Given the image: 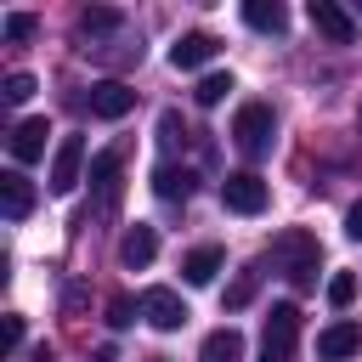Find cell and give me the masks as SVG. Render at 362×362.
<instances>
[{"label": "cell", "mask_w": 362, "mask_h": 362, "mask_svg": "<svg viewBox=\"0 0 362 362\" xmlns=\"http://www.w3.org/2000/svg\"><path fill=\"white\" fill-rule=\"evenodd\" d=\"M192 187H198V175H192V170H181V164H158V170H153V192H158V198H170V204H187V198H192Z\"/></svg>", "instance_id": "14"}, {"label": "cell", "mask_w": 362, "mask_h": 362, "mask_svg": "<svg viewBox=\"0 0 362 362\" xmlns=\"http://www.w3.org/2000/svg\"><path fill=\"white\" fill-rule=\"evenodd\" d=\"M79 170H85V136H62L57 153H51V192L68 198L79 187Z\"/></svg>", "instance_id": "4"}, {"label": "cell", "mask_w": 362, "mask_h": 362, "mask_svg": "<svg viewBox=\"0 0 362 362\" xmlns=\"http://www.w3.org/2000/svg\"><path fill=\"white\" fill-rule=\"evenodd\" d=\"M113 28H124V17L113 11V6H85L79 11V34L90 40V34H113Z\"/></svg>", "instance_id": "18"}, {"label": "cell", "mask_w": 362, "mask_h": 362, "mask_svg": "<svg viewBox=\"0 0 362 362\" xmlns=\"http://www.w3.org/2000/svg\"><path fill=\"white\" fill-rule=\"evenodd\" d=\"M356 17H362V0H356Z\"/></svg>", "instance_id": "30"}, {"label": "cell", "mask_w": 362, "mask_h": 362, "mask_svg": "<svg viewBox=\"0 0 362 362\" xmlns=\"http://www.w3.org/2000/svg\"><path fill=\"white\" fill-rule=\"evenodd\" d=\"M221 204H226L232 215H260V209H266V181H260L255 170H238V175L221 181Z\"/></svg>", "instance_id": "5"}, {"label": "cell", "mask_w": 362, "mask_h": 362, "mask_svg": "<svg viewBox=\"0 0 362 362\" xmlns=\"http://www.w3.org/2000/svg\"><path fill=\"white\" fill-rule=\"evenodd\" d=\"M232 141H238V153L266 158L272 141H277V119H272V107H266V102H243L238 119H232Z\"/></svg>", "instance_id": "1"}, {"label": "cell", "mask_w": 362, "mask_h": 362, "mask_svg": "<svg viewBox=\"0 0 362 362\" xmlns=\"http://www.w3.org/2000/svg\"><path fill=\"white\" fill-rule=\"evenodd\" d=\"M294 339H300V311L283 300V305H272V317H266L260 362H294Z\"/></svg>", "instance_id": "3"}, {"label": "cell", "mask_w": 362, "mask_h": 362, "mask_svg": "<svg viewBox=\"0 0 362 362\" xmlns=\"http://www.w3.org/2000/svg\"><path fill=\"white\" fill-rule=\"evenodd\" d=\"M249 300H255V272H243V277L226 288V311H243Z\"/></svg>", "instance_id": "25"}, {"label": "cell", "mask_w": 362, "mask_h": 362, "mask_svg": "<svg viewBox=\"0 0 362 362\" xmlns=\"http://www.w3.org/2000/svg\"><path fill=\"white\" fill-rule=\"evenodd\" d=\"M158 136H164V141H187V124H181V113H164V119H158Z\"/></svg>", "instance_id": "26"}, {"label": "cell", "mask_w": 362, "mask_h": 362, "mask_svg": "<svg viewBox=\"0 0 362 362\" xmlns=\"http://www.w3.org/2000/svg\"><path fill=\"white\" fill-rule=\"evenodd\" d=\"M362 351V328L356 322H328L322 334H317V356L322 362H345V356H356Z\"/></svg>", "instance_id": "9"}, {"label": "cell", "mask_w": 362, "mask_h": 362, "mask_svg": "<svg viewBox=\"0 0 362 362\" xmlns=\"http://www.w3.org/2000/svg\"><path fill=\"white\" fill-rule=\"evenodd\" d=\"M34 28H40V17H34V11H11V17H6V40H11V45L34 40Z\"/></svg>", "instance_id": "22"}, {"label": "cell", "mask_w": 362, "mask_h": 362, "mask_svg": "<svg viewBox=\"0 0 362 362\" xmlns=\"http://www.w3.org/2000/svg\"><path fill=\"white\" fill-rule=\"evenodd\" d=\"M345 238L362 243V204H351V215H345Z\"/></svg>", "instance_id": "28"}, {"label": "cell", "mask_w": 362, "mask_h": 362, "mask_svg": "<svg viewBox=\"0 0 362 362\" xmlns=\"http://www.w3.org/2000/svg\"><path fill=\"white\" fill-rule=\"evenodd\" d=\"M215 51H221V40L204 34V28H192V34H181V40L170 45V62H175V68H204Z\"/></svg>", "instance_id": "11"}, {"label": "cell", "mask_w": 362, "mask_h": 362, "mask_svg": "<svg viewBox=\"0 0 362 362\" xmlns=\"http://www.w3.org/2000/svg\"><path fill=\"white\" fill-rule=\"evenodd\" d=\"M226 90H232V74H204L198 79V107H215V102H226Z\"/></svg>", "instance_id": "20"}, {"label": "cell", "mask_w": 362, "mask_h": 362, "mask_svg": "<svg viewBox=\"0 0 362 362\" xmlns=\"http://www.w3.org/2000/svg\"><path fill=\"white\" fill-rule=\"evenodd\" d=\"M45 136H51L45 119H23V124H11V158H17V164L45 158Z\"/></svg>", "instance_id": "12"}, {"label": "cell", "mask_w": 362, "mask_h": 362, "mask_svg": "<svg viewBox=\"0 0 362 362\" xmlns=\"http://www.w3.org/2000/svg\"><path fill=\"white\" fill-rule=\"evenodd\" d=\"M85 362H119V351H113V345H96V351L85 356Z\"/></svg>", "instance_id": "29"}, {"label": "cell", "mask_w": 362, "mask_h": 362, "mask_svg": "<svg viewBox=\"0 0 362 362\" xmlns=\"http://www.w3.org/2000/svg\"><path fill=\"white\" fill-rule=\"evenodd\" d=\"M6 351H11V356L23 351V317H6Z\"/></svg>", "instance_id": "27"}, {"label": "cell", "mask_w": 362, "mask_h": 362, "mask_svg": "<svg viewBox=\"0 0 362 362\" xmlns=\"http://www.w3.org/2000/svg\"><path fill=\"white\" fill-rule=\"evenodd\" d=\"M198 362H243V334L238 328H215L198 345Z\"/></svg>", "instance_id": "15"}, {"label": "cell", "mask_w": 362, "mask_h": 362, "mask_svg": "<svg viewBox=\"0 0 362 362\" xmlns=\"http://www.w3.org/2000/svg\"><path fill=\"white\" fill-rule=\"evenodd\" d=\"M34 90H40V85H34V74H6V85H0V96H6L11 107H17V102H28Z\"/></svg>", "instance_id": "23"}, {"label": "cell", "mask_w": 362, "mask_h": 362, "mask_svg": "<svg viewBox=\"0 0 362 362\" xmlns=\"http://www.w3.org/2000/svg\"><path fill=\"white\" fill-rule=\"evenodd\" d=\"M90 187L102 198H113V187H119V153H96L90 158Z\"/></svg>", "instance_id": "19"}, {"label": "cell", "mask_w": 362, "mask_h": 362, "mask_svg": "<svg viewBox=\"0 0 362 362\" xmlns=\"http://www.w3.org/2000/svg\"><path fill=\"white\" fill-rule=\"evenodd\" d=\"M0 209H6V221H28V209H34V187H28L23 170H6V175H0Z\"/></svg>", "instance_id": "13"}, {"label": "cell", "mask_w": 362, "mask_h": 362, "mask_svg": "<svg viewBox=\"0 0 362 362\" xmlns=\"http://www.w3.org/2000/svg\"><path fill=\"white\" fill-rule=\"evenodd\" d=\"M351 300H356V277H351V272H334V277H328V305L345 311Z\"/></svg>", "instance_id": "24"}, {"label": "cell", "mask_w": 362, "mask_h": 362, "mask_svg": "<svg viewBox=\"0 0 362 362\" xmlns=\"http://www.w3.org/2000/svg\"><path fill=\"white\" fill-rule=\"evenodd\" d=\"M141 317V300H130V294H113L107 300V328H130Z\"/></svg>", "instance_id": "21"}, {"label": "cell", "mask_w": 362, "mask_h": 362, "mask_svg": "<svg viewBox=\"0 0 362 362\" xmlns=\"http://www.w3.org/2000/svg\"><path fill=\"white\" fill-rule=\"evenodd\" d=\"M141 317H147L153 328H164V334H170V328H181L192 311H187V300H181L175 288H147V294H141Z\"/></svg>", "instance_id": "6"}, {"label": "cell", "mask_w": 362, "mask_h": 362, "mask_svg": "<svg viewBox=\"0 0 362 362\" xmlns=\"http://www.w3.org/2000/svg\"><path fill=\"white\" fill-rule=\"evenodd\" d=\"M221 260H226V255H221L215 243H204V249H192V255L181 260V277H187V283H215Z\"/></svg>", "instance_id": "17"}, {"label": "cell", "mask_w": 362, "mask_h": 362, "mask_svg": "<svg viewBox=\"0 0 362 362\" xmlns=\"http://www.w3.org/2000/svg\"><path fill=\"white\" fill-rule=\"evenodd\" d=\"M153 362H164V356H153Z\"/></svg>", "instance_id": "31"}, {"label": "cell", "mask_w": 362, "mask_h": 362, "mask_svg": "<svg viewBox=\"0 0 362 362\" xmlns=\"http://www.w3.org/2000/svg\"><path fill=\"white\" fill-rule=\"evenodd\" d=\"M243 23L260 28V34H283V28H288V11H283L277 0H249V6H243Z\"/></svg>", "instance_id": "16"}, {"label": "cell", "mask_w": 362, "mask_h": 362, "mask_svg": "<svg viewBox=\"0 0 362 362\" xmlns=\"http://www.w3.org/2000/svg\"><path fill=\"white\" fill-rule=\"evenodd\" d=\"M272 260L288 266V283H294V288H311V283H317V238H311V232H283V238L272 243Z\"/></svg>", "instance_id": "2"}, {"label": "cell", "mask_w": 362, "mask_h": 362, "mask_svg": "<svg viewBox=\"0 0 362 362\" xmlns=\"http://www.w3.org/2000/svg\"><path fill=\"white\" fill-rule=\"evenodd\" d=\"M311 28H317L322 40H334V45H351V40H356V17L339 11L334 0H311Z\"/></svg>", "instance_id": "7"}, {"label": "cell", "mask_w": 362, "mask_h": 362, "mask_svg": "<svg viewBox=\"0 0 362 362\" xmlns=\"http://www.w3.org/2000/svg\"><path fill=\"white\" fill-rule=\"evenodd\" d=\"M153 255H158V232L136 221V226L119 238V260H124L130 272H147V266H153Z\"/></svg>", "instance_id": "10"}, {"label": "cell", "mask_w": 362, "mask_h": 362, "mask_svg": "<svg viewBox=\"0 0 362 362\" xmlns=\"http://www.w3.org/2000/svg\"><path fill=\"white\" fill-rule=\"evenodd\" d=\"M136 107V90L124 85V79H102V85H90V113L96 119H124Z\"/></svg>", "instance_id": "8"}]
</instances>
